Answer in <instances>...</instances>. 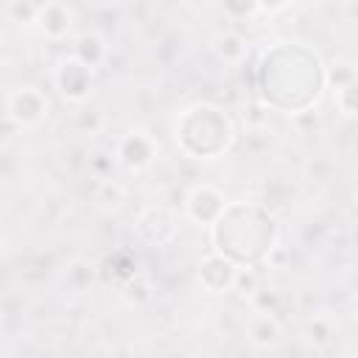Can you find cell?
Instances as JSON below:
<instances>
[{"label":"cell","mask_w":358,"mask_h":358,"mask_svg":"<svg viewBox=\"0 0 358 358\" xmlns=\"http://www.w3.org/2000/svg\"><path fill=\"white\" fill-rule=\"evenodd\" d=\"M252 305H255V310H260V313H274V308H277V294L260 288V291H255Z\"/></svg>","instance_id":"obj_19"},{"label":"cell","mask_w":358,"mask_h":358,"mask_svg":"<svg viewBox=\"0 0 358 358\" xmlns=\"http://www.w3.org/2000/svg\"><path fill=\"white\" fill-rule=\"evenodd\" d=\"M92 165H95V168H98V171H101V173H103V171H106V165H109V162H106V159H103V154H98V157H95V159H92Z\"/></svg>","instance_id":"obj_23"},{"label":"cell","mask_w":358,"mask_h":358,"mask_svg":"<svg viewBox=\"0 0 358 358\" xmlns=\"http://www.w3.org/2000/svg\"><path fill=\"white\" fill-rule=\"evenodd\" d=\"M157 154V143L145 134V131H129L120 143H117V159L129 168V171H143L145 165H151Z\"/></svg>","instance_id":"obj_7"},{"label":"cell","mask_w":358,"mask_h":358,"mask_svg":"<svg viewBox=\"0 0 358 358\" xmlns=\"http://www.w3.org/2000/svg\"><path fill=\"white\" fill-rule=\"evenodd\" d=\"M255 313H257V316L249 322V330H246L249 341H252L255 347H263V350L277 347L280 338H282V327H280L277 316H274V313H260V310H255Z\"/></svg>","instance_id":"obj_9"},{"label":"cell","mask_w":358,"mask_h":358,"mask_svg":"<svg viewBox=\"0 0 358 358\" xmlns=\"http://www.w3.org/2000/svg\"><path fill=\"white\" fill-rule=\"evenodd\" d=\"M235 274H238V263L221 252L207 255L199 263V282L204 291L210 294H227L235 285Z\"/></svg>","instance_id":"obj_6"},{"label":"cell","mask_w":358,"mask_h":358,"mask_svg":"<svg viewBox=\"0 0 358 358\" xmlns=\"http://www.w3.org/2000/svg\"><path fill=\"white\" fill-rule=\"evenodd\" d=\"M215 50H218V56H221L224 62L235 64V62H241V59H243V53H246V42H243V36H241V34H232V31H229V34L218 36Z\"/></svg>","instance_id":"obj_11"},{"label":"cell","mask_w":358,"mask_h":358,"mask_svg":"<svg viewBox=\"0 0 358 358\" xmlns=\"http://www.w3.org/2000/svg\"><path fill=\"white\" fill-rule=\"evenodd\" d=\"M56 87L62 92L64 101L70 103H84L90 98V87H92V67L84 64L78 56H70L64 62H59L56 67Z\"/></svg>","instance_id":"obj_4"},{"label":"cell","mask_w":358,"mask_h":358,"mask_svg":"<svg viewBox=\"0 0 358 358\" xmlns=\"http://www.w3.org/2000/svg\"><path fill=\"white\" fill-rule=\"evenodd\" d=\"M352 308H355V319H358V296H355V305Z\"/></svg>","instance_id":"obj_25"},{"label":"cell","mask_w":358,"mask_h":358,"mask_svg":"<svg viewBox=\"0 0 358 358\" xmlns=\"http://www.w3.org/2000/svg\"><path fill=\"white\" fill-rule=\"evenodd\" d=\"M39 11H42V6H36L34 0H8V8H6L8 20L17 22V25H31V22H36V20H39Z\"/></svg>","instance_id":"obj_12"},{"label":"cell","mask_w":358,"mask_h":358,"mask_svg":"<svg viewBox=\"0 0 358 358\" xmlns=\"http://www.w3.org/2000/svg\"><path fill=\"white\" fill-rule=\"evenodd\" d=\"M73 56H78L84 64H90L92 70L109 56V48H106V42L98 36V34H81L78 39H76V53Z\"/></svg>","instance_id":"obj_10"},{"label":"cell","mask_w":358,"mask_h":358,"mask_svg":"<svg viewBox=\"0 0 358 358\" xmlns=\"http://www.w3.org/2000/svg\"><path fill=\"white\" fill-rule=\"evenodd\" d=\"M98 201L109 204V207H117L120 201H126V187L120 182H112V179H103L101 187H98Z\"/></svg>","instance_id":"obj_16"},{"label":"cell","mask_w":358,"mask_h":358,"mask_svg":"<svg viewBox=\"0 0 358 358\" xmlns=\"http://www.w3.org/2000/svg\"><path fill=\"white\" fill-rule=\"evenodd\" d=\"M232 137H235L232 120L227 117V112H221L213 103H196L185 109L182 117L176 120V143L185 154L196 145V140H201L193 159H215L232 145Z\"/></svg>","instance_id":"obj_2"},{"label":"cell","mask_w":358,"mask_h":358,"mask_svg":"<svg viewBox=\"0 0 358 358\" xmlns=\"http://www.w3.org/2000/svg\"><path fill=\"white\" fill-rule=\"evenodd\" d=\"M288 3H291V0H260V8L268 11V14H274V11H282Z\"/></svg>","instance_id":"obj_22"},{"label":"cell","mask_w":358,"mask_h":358,"mask_svg":"<svg viewBox=\"0 0 358 358\" xmlns=\"http://www.w3.org/2000/svg\"><path fill=\"white\" fill-rule=\"evenodd\" d=\"M330 336H333V327H330V322L319 316V319L310 324V338H313V341H319V344H324V341H330Z\"/></svg>","instance_id":"obj_21"},{"label":"cell","mask_w":358,"mask_h":358,"mask_svg":"<svg viewBox=\"0 0 358 358\" xmlns=\"http://www.w3.org/2000/svg\"><path fill=\"white\" fill-rule=\"evenodd\" d=\"M36 22H39V28H42V34H45L48 39H62V36H67L70 28H73V11H70L64 3L50 0V3L42 6Z\"/></svg>","instance_id":"obj_8"},{"label":"cell","mask_w":358,"mask_h":358,"mask_svg":"<svg viewBox=\"0 0 358 358\" xmlns=\"http://www.w3.org/2000/svg\"><path fill=\"white\" fill-rule=\"evenodd\" d=\"M210 241L213 249L232 257L235 263H257L260 257H268V252L277 246V227L274 218L263 207H252L249 227H238V218L227 210L221 218L210 227Z\"/></svg>","instance_id":"obj_1"},{"label":"cell","mask_w":358,"mask_h":358,"mask_svg":"<svg viewBox=\"0 0 358 358\" xmlns=\"http://www.w3.org/2000/svg\"><path fill=\"white\" fill-rule=\"evenodd\" d=\"M50 112V101L48 95L34 87V84H22L17 90H11L6 95V115L20 126V129H34L39 126Z\"/></svg>","instance_id":"obj_3"},{"label":"cell","mask_w":358,"mask_h":358,"mask_svg":"<svg viewBox=\"0 0 358 358\" xmlns=\"http://www.w3.org/2000/svg\"><path fill=\"white\" fill-rule=\"evenodd\" d=\"M224 210H227V201H224L221 190L213 185H196L185 196V213L201 227H213Z\"/></svg>","instance_id":"obj_5"},{"label":"cell","mask_w":358,"mask_h":358,"mask_svg":"<svg viewBox=\"0 0 358 358\" xmlns=\"http://www.w3.org/2000/svg\"><path fill=\"white\" fill-rule=\"evenodd\" d=\"M84 3H90V6H106V3H112V0H84Z\"/></svg>","instance_id":"obj_24"},{"label":"cell","mask_w":358,"mask_h":358,"mask_svg":"<svg viewBox=\"0 0 358 358\" xmlns=\"http://www.w3.org/2000/svg\"><path fill=\"white\" fill-rule=\"evenodd\" d=\"M67 280H70V285L84 288V285L92 280V266H90L87 260H76V263L67 268Z\"/></svg>","instance_id":"obj_18"},{"label":"cell","mask_w":358,"mask_h":358,"mask_svg":"<svg viewBox=\"0 0 358 358\" xmlns=\"http://www.w3.org/2000/svg\"><path fill=\"white\" fill-rule=\"evenodd\" d=\"M355 78H358V73H355V67H352V64H347V62H336L333 67H327V84H330V87H336V90H341V87L352 84Z\"/></svg>","instance_id":"obj_14"},{"label":"cell","mask_w":358,"mask_h":358,"mask_svg":"<svg viewBox=\"0 0 358 358\" xmlns=\"http://www.w3.org/2000/svg\"><path fill=\"white\" fill-rule=\"evenodd\" d=\"M232 291H238L241 296H246V299H252L255 296V291H260V271L255 268V266H238V274H235V285H232Z\"/></svg>","instance_id":"obj_13"},{"label":"cell","mask_w":358,"mask_h":358,"mask_svg":"<svg viewBox=\"0 0 358 358\" xmlns=\"http://www.w3.org/2000/svg\"><path fill=\"white\" fill-rule=\"evenodd\" d=\"M221 6L232 20H246L260 11V0H221Z\"/></svg>","instance_id":"obj_17"},{"label":"cell","mask_w":358,"mask_h":358,"mask_svg":"<svg viewBox=\"0 0 358 358\" xmlns=\"http://www.w3.org/2000/svg\"><path fill=\"white\" fill-rule=\"evenodd\" d=\"M336 106L344 115H358V78L341 90H336Z\"/></svg>","instance_id":"obj_15"},{"label":"cell","mask_w":358,"mask_h":358,"mask_svg":"<svg viewBox=\"0 0 358 358\" xmlns=\"http://www.w3.org/2000/svg\"><path fill=\"white\" fill-rule=\"evenodd\" d=\"M78 126H81L84 131L95 134V131L101 129V112H98V109H84V112L78 115Z\"/></svg>","instance_id":"obj_20"}]
</instances>
